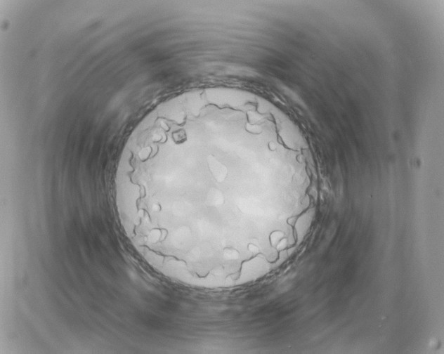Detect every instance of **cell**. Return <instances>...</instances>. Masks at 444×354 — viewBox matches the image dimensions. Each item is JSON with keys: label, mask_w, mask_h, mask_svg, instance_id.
Segmentation results:
<instances>
[{"label": "cell", "mask_w": 444, "mask_h": 354, "mask_svg": "<svg viewBox=\"0 0 444 354\" xmlns=\"http://www.w3.org/2000/svg\"><path fill=\"white\" fill-rule=\"evenodd\" d=\"M258 140L230 122L171 119L126 143L115 175L119 217L171 280L220 285L265 261L276 233L265 228L273 230V216L259 183Z\"/></svg>", "instance_id": "6da1fadb"}]
</instances>
